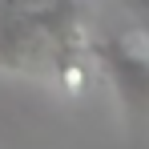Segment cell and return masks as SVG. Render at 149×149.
Listing matches in <instances>:
<instances>
[{
	"mask_svg": "<svg viewBox=\"0 0 149 149\" xmlns=\"http://www.w3.org/2000/svg\"><path fill=\"white\" fill-rule=\"evenodd\" d=\"M93 61H97L101 77H109L117 105H121L125 121L149 125V36L141 24L109 32V36H93Z\"/></svg>",
	"mask_w": 149,
	"mask_h": 149,
	"instance_id": "cell-1",
	"label": "cell"
},
{
	"mask_svg": "<svg viewBox=\"0 0 149 149\" xmlns=\"http://www.w3.org/2000/svg\"><path fill=\"white\" fill-rule=\"evenodd\" d=\"M4 8H12V12H40V8H52V4H61V0H0Z\"/></svg>",
	"mask_w": 149,
	"mask_h": 149,
	"instance_id": "cell-2",
	"label": "cell"
},
{
	"mask_svg": "<svg viewBox=\"0 0 149 149\" xmlns=\"http://www.w3.org/2000/svg\"><path fill=\"white\" fill-rule=\"evenodd\" d=\"M129 8H133V16H137V24H141V32L149 36V0H125Z\"/></svg>",
	"mask_w": 149,
	"mask_h": 149,
	"instance_id": "cell-3",
	"label": "cell"
}]
</instances>
